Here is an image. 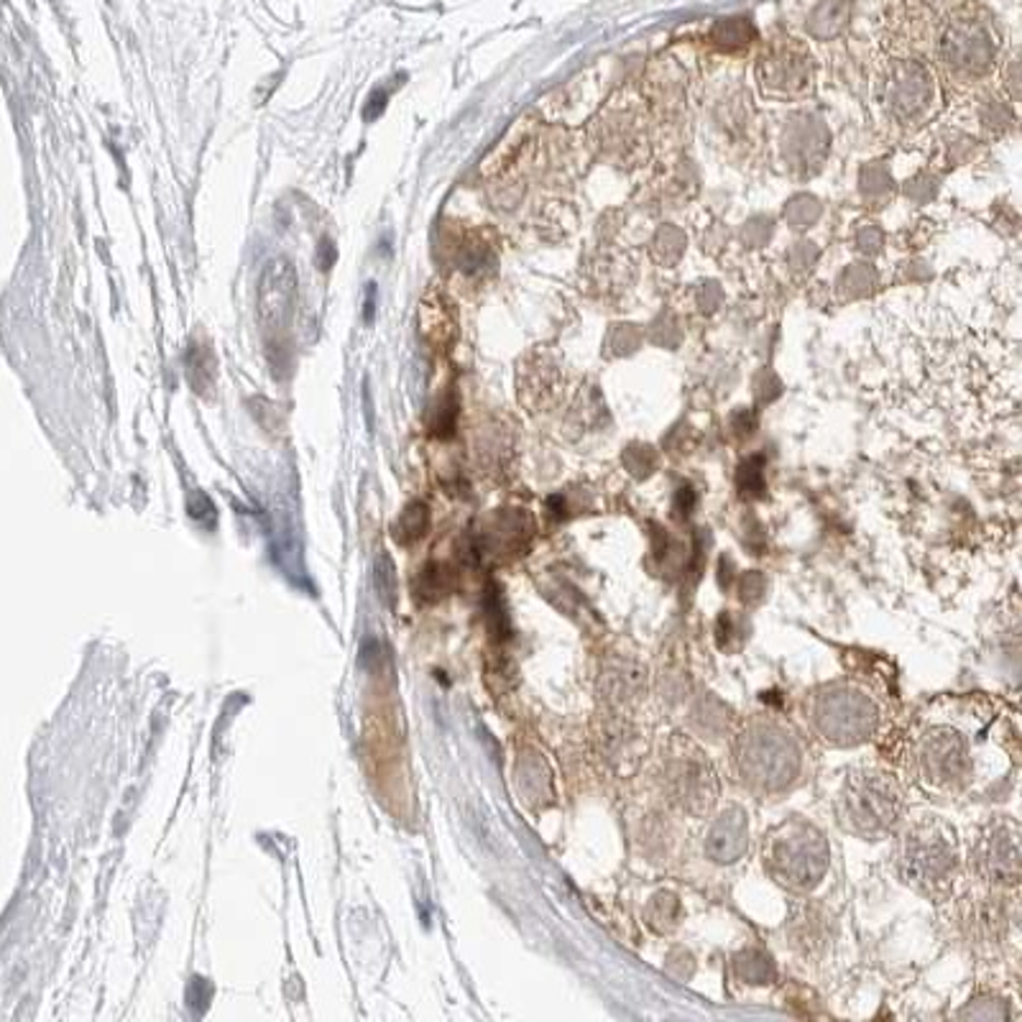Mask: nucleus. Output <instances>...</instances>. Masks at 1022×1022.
I'll return each mask as SVG.
<instances>
[{
    "label": "nucleus",
    "mask_w": 1022,
    "mask_h": 1022,
    "mask_svg": "<svg viewBox=\"0 0 1022 1022\" xmlns=\"http://www.w3.org/2000/svg\"><path fill=\"white\" fill-rule=\"evenodd\" d=\"M733 762L749 787L779 792L800 775V747L785 726L752 721L737 737Z\"/></svg>",
    "instance_id": "nucleus-3"
},
{
    "label": "nucleus",
    "mask_w": 1022,
    "mask_h": 1022,
    "mask_svg": "<svg viewBox=\"0 0 1022 1022\" xmlns=\"http://www.w3.org/2000/svg\"><path fill=\"white\" fill-rule=\"evenodd\" d=\"M665 783H668L670 798L693 813H706L718 795L716 772L708 756L691 741H680L676 752L668 756Z\"/></svg>",
    "instance_id": "nucleus-7"
},
{
    "label": "nucleus",
    "mask_w": 1022,
    "mask_h": 1022,
    "mask_svg": "<svg viewBox=\"0 0 1022 1022\" xmlns=\"http://www.w3.org/2000/svg\"><path fill=\"white\" fill-rule=\"evenodd\" d=\"M999 724L997 703L984 695L938 698L915 718L907 733V762L930 792L964 795L982 783V756L1007 754L991 737Z\"/></svg>",
    "instance_id": "nucleus-1"
},
{
    "label": "nucleus",
    "mask_w": 1022,
    "mask_h": 1022,
    "mask_svg": "<svg viewBox=\"0 0 1022 1022\" xmlns=\"http://www.w3.org/2000/svg\"><path fill=\"white\" fill-rule=\"evenodd\" d=\"M739 974L744 976L749 984H770L775 979V968H772L770 959L762 956V953H747V956H739L737 961Z\"/></svg>",
    "instance_id": "nucleus-13"
},
{
    "label": "nucleus",
    "mask_w": 1022,
    "mask_h": 1022,
    "mask_svg": "<svg viewBox=\"0 0 1022 1022\" xmlns=\"http://www.w3.org/2000/svg\"><path fill=\"white\" fill-rule=\"evenodd\" d=\"M747 818L741 810H729L724 813L710 829L708 842H706V851L714 861H721V865H729V861H737L741 854L747 851Z\"/></svg>",
    "instance_id": "nucleus-10"
},
{
    "label": "nucleus",
    "mask_w": 1022,
    "mask_h": 1022,
    "mask_svg": "<svg viewBox=\"0 0 1022 1022\" xmlns=\"http://www.w3.org/2000/svg\"><path fill=\"white\" fill-rule=\"evenodd\" d=\"M880 708L869 695L849 685H831L815 695L813 726L831 744H857L872 737Z\"/></svg>",
    "instance_id": "nucleus-6"
},
{
    "label": "nucleus",
    "mask_w": 1022,
    "mask_h": 1022,
    "mask_svg": "<svg viewBox=\"0 0 1022 1022\" xmlns=\"http://www.w3.org/2000/svg\"><path fill=\"white\" fill-rule=\"evenodd\" d=\"M297 299V271L290 259H274L263 269L259 282V317L263 328L277 330L290 320Z\"/></svg>",
    "instance_id": "nucleus-8"
},
{
    "label": "nucleus",
    "mask_w": 1022,
    "mask_h": 1022,
    "mask_svg": "<svg viewBox=\"0 0 1022 1022\" xmlns=\"http://www.w3.org/2000/svg\"><path fill=\"white\" fill-rule=\"evenodd\" d=\"M453 330H456V322H453L448 302L443 294L430 292L420 305V332L427 338L430 345L443 348L453 343Z\"/></svg>",
    "instance_id": "nucleus-11"
},
{
    "label": "nucleus",
    "mask_w": 1022,
    "mask_h": 1022,
    "mask_svg": "<svg viewBox=\"0 0 1022 1022\" xmlns=\"http://www.w3.org/2000/svg\"><path fill=\"white\" fill-rule=\"evenodd\" d=\"M764 865L785 888L813 890L829 869V844L808 821L790 818L770 831L764 842Z\"/></svg>",
    "instance_id": "nucleus-4"
},
{
    "label": "nucleus",
    "mask_w": 1022,
    "mask_h": 1022,
    "mask_svg": "<svg viewBox=\"0 0 1022 1022\" xmlns=\"http://www.w3.org/2000/svg\"><path fill=\"white\" fill-rule=\"evenodd\" d=\"M982 867L995 882H1018L1020 874V846L1018 826L1010 821L995 823L982 838Z\"/></svg>",
    "instance_id": "nucleus-9"
},
{
    "label": "nucleus",
    "mask_w": 1022,
    "mask_h": 1022,
    "mask_svg": "<svg viewBox=\"0 0 1022 1022\" xmlns=\"http://www.w3.org/2000/svg\"><path fill=\"white\" fill-rule=\"evenodd\" d=\"M897 867L903 880L923 895L933 900L945 897L961 874L956 836L938 821L918 823L900 842Z\"/></svg>",
    "instance_id": "nucleus-2"
},
{
    "label": "nucleus",
    "mask_w": 1022,
    "mask_h": 1022,
    "mask_svg": "<svg viewBox=\"0 0 1022 1022\" xmlns=\"http://www.w3.org/2000/svg\"><path fill=\"white\" fill-rule=\"evenodd\" d=\"M838 810L854 834L880 838L897 823L903 787L882 770H857L842 787Z\"/></svg>",
    "instance_id": "nucleus-5"
},
{
    "label": "nucleus",
    "mask_w": 1022,
    "mask_h": 1022,
    "mask_svg": "<svg viewBox=\"0 0 1022 1022\" xmlns=\"http://www.w3.org/2000/svg\"><path fill=\"white\" fill-rule=\"evenodd\" d=\"M189 378H192L195 389H202L204 384H213L215 378V359L210 348H192L187 355Z\"/></svg>",
    "instance_id": "nucleus-12"
}]
</instances>
